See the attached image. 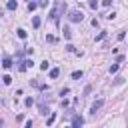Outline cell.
<instances>
[{"instance_id": "obj_1", "label": "cell", "mask_w": 128, "mask_h": 128, "mask_svg": "<svg viewBox=\"0 0 128 128\" xmlns=\"http://www.w3.org/2000/svg\"><path fill=\"white\" fill-rule=\"evenodd\" d=\"M66 10V4H62L60 0H56V4H54V8L50 10V18H52V22L58 26L60 24V12H64Z\"/></svg>"}, {"instance_id": "obj_2", "label": "cell", "mask_w": 128, "mask_h": 128, "mask_svg": "<svg viewBox=\"0 0 128 128\" xmlns=\"http://www.w3.org/2000/svg\"><path fill=\"white\" fill-rule=\"evenodd\" d=\"M68 18H70V22H82L84 20V14L80 10H70L68 12Z\"/></svg>"}, {"instance_id": "obj_3", "label": "cell", "mask_w": 128, "mask_h": 128, "mask_svg": "<svg viewBox=\"0 0 128 128\" xmlns=\"http://www.w3.org/2000/svg\"><path fill=\"white\" fill-rule=\"evenodd\" d=\"M82 124H84V118L76 114V116L72 118V126H70V128H82Z\"/></svg>"}, {"instance_id": "obj_4", "label": "cell", "mask_w": 128, "mask_h": 128, "mask_svg": "<svg viewBox=\"0 0 128 128\" xmlns=\"http://www.w3.org/2000/svg\"><path fill=\"white\" fill-rule=\"evenodd\" d=\"M102 104H104V100H96V102H94V104L90 106V112H92V114H96V112H98V110L102 108Z\"/></svg>"}, {"instance_id": "obj_5", "label": "cell", "mask_w": 128, "mask_h": 128, "mask_svg": "<svg viewBox=\"0 0 128 128\" xmlns=\"http://www.w3.org/2000/svg\"><path fill=\"white\" fill-rule=\"evenodd\" d=\"M10 66H12V60H10L8 56H4V58H2V68H4V70H8Z\"/></svg>"}, {"instance_id": "obj_6", "label": "cell", "mask_w": 128, "mask_h": 128, "mask_svg": "<svg viewBox=\"0 0 128 128\" xmlns=\"http://www.w3.org/2000/svg\"><path fill=\"white\" fill-rule=\"evenodd\" d=\"M16 6H18L16 0H8V2H6V8H8V10H16Z\"/></svg>"}, {"instance_id": "obj_7", "label": "cell", "mask_w": 128, "mask_h": 128, "mask_svg": "<svg viewBox=\"0 0 128 128\" xmlns=\"http://www.w3.org/2000/svg\"><path fill=\"white\" fill-rule=\"evenodd\" d=\"M16 34H18V38H22V40H24V38H26V36H28V34H26V30H24V28H18V30H16Z\"/></svg>"}, {"instance_id": "obj_8", "label": "cell", "mask_w": 128, "mask_h": 128, "mask_svg": "<svg viewBox=\"0 0 128 128\" xmlns=\"http://www.w3.org/2000/svg\"><path fill=\"white\" fill-rule=\"evenodd\" d=\"M88 6H90L92 10H98V6H100V2H98V0H90V2H88Z\"/></svg>"}, {"instance_id": "obj_9", "label": "cell", "mask_w": 128, "mask_h": 128, "mask_svg": "<svg viewBox=\"0 0 128 128\" xmlns=\"http://www.w3.org/2000/svg\"><path fill=\"white\" fill-rule=\"evenodd\" d=\"M38 6H40L38 2H28V10H30V12H34V10L38 8Z\"/></svg>"}, {"instance_id": "obj_10", "label": "cell", "mask_w": 128, "mask_h": 128, "mask_svg": "<svg viewBox=\"0 0 128 128\" xmlns=\"http://www.w3.org/2000/svg\"><path fill=\"white\" fill-rule=\"evenodd\" d=\"M58 74H60V70H58V68H52V70H50V78H52V80H54V78H58Z\"/></svg>"}, {"instance_id": "obj_11", "label": "cell", "mask_w": 128, "mask_h": 128, "mask_svg": "<svg viewBox=\"0 0 128 128\" xmlns=\"http://www.w3.org/2000/svg\"><path fill=\"white\" fill-rule=\"evenodd\" d=\"M118 70H120V64H112L110 66V74H116Z\"/></svg>"}, {"instance_id": "obj_12", "label": "cell", "mask_w": 128, "mask_h": 128, "mask_svg": "<svg viewBox=\"0 0 128 128\" xmlns=\"http://www.w3.org/2000/svg\"><path fill=\"white\" fill-rule=\"evenodd\" d=\"M72 78H74V80H80V78H82V70H76V72H72Z\"/></svg>"}, {"instance_id": "obj_13", "label": "cell", "mask_w": 128, "mask_h": 128, "mask_svg": "<svg viewBox=\"0 0 128 128\" xmlns=\"http://www.w3.org/2000/svg\"><path fill=\"white\" fill-rule=\"evenodd\" d=\"M32 26H34V28H38V26H40V18H38V16H34V18H32Z\"/></svg>"}, {"instance_id": "obj_14", "label": "cell", "mask_w": 128, "mask_h": 128, "mask_svg": "<svg viewBox=\"0 0 128 128\" xmlns=\"http://www.w3.org/2000/svg\"><path fill=\"white\" fill-rule=\"evenodd\" d=\"M64 38H66V40H70V38H72V32H70V28H64Z\"/></svg>"}, {"instance_id": "obj_15", "label": "cell", "mask_w": 128, "mask_h": 128, "mask_svg": "<svg viewBox=\"0 0 128 128\" xmlns=\"http://www.w3.org/2000/svg\"><path fill=\"white\" fill-rule=\"evenodd\" d=\"M104 38H106V32H104V30H102V32H100V34H98V36H96V42H100V40H104Z\"/></svg>"}, {"instance_id": "obj_16", "label": "cell", "mask_w": 128, "mask_h": 128, "mask_svg": "<svg viewBox=\"0 0 128 128\" xmlns=\"http://www.w3.org/2000/svg\"><path fill=\"white\" fill-rule=\"evenodd\" d=\"M48 66H50V62H48V60H44V62L40 64V70H48Z\"/></svg>"}, {"instance_id": "obj_17", "label": "cell", "mask_w": 128, "mask_h": 128, "mask_svg": "<svg viewBox=\"0 0 128 128\" xmlns=\"http://www.w3.org/2000/svg\"><path fill=\"white\" fill-rule=\"evenodd\" d=\"M54 120H56V114H50V118H48V122H46V124H48V126H52V124H54Z\"/></svg>"}, {"instance_id": "obj_18", "label": "cell", "mask_w": 128, "mask_h": 128, "mask_svg": "<svg viewBox=\"0 0 128 128\" xmlns=\"http://www.w3.org/2000/svg\"><path fill=\"white\" fill-rule=\"evenodd\" d=\"M2 82H4V84H6V86H8V84H10V82H12V78H10V76H8V74H6V76H4V78H2Z\"/></svg>"}, {"instance_id": "obj_19", "label": "cell", "mask_w": 128, "mask_h": 128, "mask_svg": "<svg viewBox=\"0 0 128 128\" xmlns=\"http://www.w3.org/2000/svg\"><path fill=\"white\" fill-rule=\"evenodd\" d=\"M24 104H26V106H32V104H34V98H30V96H28V98L24 100Z\"/></svg>"}, {"instance_id": "obj_20", "label": "cell", "mask_w": 128, "mask_h": 128, "mask_svg": "<svg viewBox=\"0 0 128 128\" xmlns=\"http://www.w3.org/2000/svg\"><path fill=\"white\" fill-rule=\"evenodd\" d=\"M40 114H48V108H46V104H40Z\"/></svg>"}, {"instance_id": "obj_21", "label": "cell", "mask_w": 128, "mask_h": 128, "mask_svg": "<svg viewBox=\"0 0 128 128\" xmlns=\"http://www.w3.org/2000/svg\"><path fill=\"white\" fill-rule=\"evenodd\" d=\"M122 82H124V78H122V76H118V78L114 80V84H122Z\"/></svg>"}, {"instance_id": "obj_22", "label": "cell", "mask_w": 128, "mask_h": 128, "mask_svg": "<svg viewBox=\"0 0 128 128\" xmlns=\"http://www.w3.org/2000/svg\"><path fill=\"white\" fill-rule=\"evenodd\" d=\"M68 92H70V90H68V88H62V90H60V96H66V94H68Z\"/></svg>"}, {"instance_id": "obj_23", "label": "cell", "mask_w": 128, "mask_h": 128, "mask_svg": "<svg viewBox=\"0 0 128 128\" xmlns=\"http://www.w3.org/2000/svg\"><path fill=\"white\" fill-rule=\"evenodd\" d=\"M112 4V0H102V6H110Z\"/></svg>"}, {"instance_id": "obj_24", "label": "cell", "mask_w": 128, "mask_h": 128, "mask_svg": "<svg viewBox=\"0 0 128 128\" xmlns=\"http://www.w3.org/2000/svg\"><path fill=\"white\" fill-rule=\"evenodd\" d=\"M24 128H32V120H26V126Z\"/></svg>"}]
</instances>
